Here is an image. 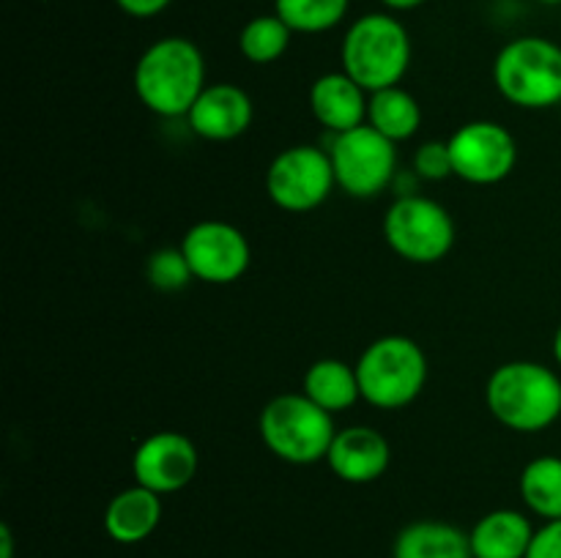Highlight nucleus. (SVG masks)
<instances>
[{
    "instance_id": "f257e3e1",
    "label": "nucleus",
    "mask_w": 561,
    "mask_h": 558,
    "mask_svg": "<svg viewBox=\"0 0 561 558\" xmlns=\"http://www.w3.org/2000/svg\"><path fill=\"white\" fill-rule=\"evenodd\" d=\"M137 98L159 118H186L206 91V60L201 47L184 36H164L146 47L131 74Z\"/></svg>"
},
{
    "instance_id": "4468645a",
    "label": "nucleus",
    "mask_w": 561,
    "mask_h": 558,
    "mask_svg": "<svg viewBox=\"0 0 561 558\" xmlns=\"http://www.w3.org/2000/svg\"><path fill=\"white\" fill-rule=\"evenodd\" d=\"M392 460L389 441L367 425L343 427L329 446L327 463L340 481L348 485H370L381 479Z\"/></svg>"
},
{
    "instance_id": "b1692460",
    "label": "nucleus",
    "mask_w": 561,
    "mask_h": 558,
    "mask_svg": "<svg viewBox=\"0 0 561 558\" xmlns=\"http://www.w3.org/2000/svg\"><path fill=\"white\" fill-rule=\"evenodd\" d=\"M146 279L157 290H164V293H173V290L186 288V284L195 279L190 263H186L181 246H164V249H157L148 255L146 260Z\"/></svg>"
},
{
    "instance_id": "7ed1b4c3",
    "label": "nucleus",
    "mask_w": 561,
    "mask_h": 558,
    "mask_svg": "<svg viewBox=\"0 0 561 558\" xmlns=\"http://www.w3.org/2000/svg\"><path fill=\"white\" fill-rule=\"evenodd\" d=\"M340 66L367 93L400 85L411 66V36L389 11H370L351 22L340 44Z\"/></svg>"
},
{
    "instance_id": "cd10ccee",
    "label": "nucleus",
    "mask_w": 561,
    "mask_h": 558,
    "mask_svg": "<svg viewBox=\"0 0 561 558\" xmlns=\"http://www.w3.org/2000/svg\"><path fill=\"white\" fill-rule=\"evenodd\" d=\"M383 5H387L389 11H411V9H420L422 3H427V0H381Z\"/></svg>"
},
{
    "instance_id": "393cba45",
    "label": "nucleus",
    "mask_w": 561,
    "mask_h": 558,
    "mask_svg": "<svg viewBox=\"0 0 561 558\" xmlns=\"http://www.w3.org/2000/svg\"><path fill=\"white\" fill-rule=\"evenodd\" d=\"M414 170L416 175L425 181H444L449 178V175H455L449 142H438V140L422 142L414 153Z\"/></svg>"
},
{
    "instance_id": "5701e85b",
    "label": "nucleus",
    "mask_w": 561,
    "mask_h": 558,
    "mask_svg": "<svg viewBox=\"0 0 561 558\" xmlns=\"http://www.w3.org/2000/svg\"><path fill=\"white\" fill-rule=\"evenodd\" d=\"M351 0H274V14L294 33H327L348 14Z\"/></svg>"
},
{
    "instance_id": "bb28decb",
    "label": "nucleus",
    "mask_w": 561,
    "mask_h": 558,
    "mask_svg": "<svg viewBox=\"0 0 561 558\" xmlns=\"http://www.w3.org/2000/svg\"><path fill=\"white\" fill-rule=\"evenodd\" d=\"M115 3L124 14L135 16V20H151V16L162 14L173 0H115Z\"/></svg>"
},
{
    "instance_id": "7c9ffc66",
    "label": "nucleus",
    "mask_w": 561,
    "mask_h": 558,
    "mask_svg": "<svg viewBox=\"0 0 561 558\" xmlns=\"http://www.w3.org/2000/svg\"><path fill=\"white\" fill-rule=\"evenodd\" d=\"M537 3H542V5H561V0H537Z\"/></svg>"
},
{
    "instance_id": "6e6552de",
    "label": "nucleus",
    "mask_w": 561,
    "mask_h": 558,
    "mask_svg": "<svg viewBox=\"0 0 561 558\" xmlns=\"http://www.w3.org/2000/svg\"><path fill=\"white\" fill-rule=\"evenodd\" d=\"M394 146L398 142L378 135L370 124L334 135L329 156H332L334 181L340 189L356 200H370L381 195L392 184L394 170H398Z\"/></svg>"
},
{
    "instance_id": "f8f14e48",
    "label": "nucleus",
    "mask_w": 561,
    "mask_h": 558,
    "mask_svg": "<svg viewBox=\"0 0 561 558\" xmlns=\"http://www.w3.org/2000/svg\"><path fill=\"white\" fill-rule=\"evenodd\" d=\"M197 468H201V454H197L195 441L175 430L151 432L137 443L131 454L135 481L159 496L184 490L197 476Z\"/></svg>"
},
{
    "instance_id": "9d476101",
    "label": "nucleus",
    "mask_w": 561,
    "mask_h": 558,
    "mask_svg": "<svg viewBox=\"0 0 561 558\" xmlns=\"http://www.w3.org/2000/svg\"><path fill=\"white\" fill-rule=\"evenodd\" d=\"M181 252L195 279L206 284L239 282L252 263L247 235L236 224L219 222V219L192 224L181 239Z\"/></svg>"
},
{
    "instance_id": "9b49d317",
    "label": "nucleus",
    "mask_w": 561,
    "mask_h": 558,
    "mask_svg": "<svg viewBox=\"0 0 561 558\" xmlns=\"http://www.w3.org/2000/svg\"><path fill=\"white\" fill-rule=\"evenodd\" d=\"M449 153L458 178L474 186H493L507 178L518 162L515 137L496 120H471L449 137Z\"/></svg>"
},
{
    "instance_id": "a211bd4d",
    "label": "nucleus",
    "mask_w": 561,
    "mask_h": 558,
    "mask_svg": "<svg viewBox=\"0 0 561 558\" xmlns=\"http://www.w3.org/2000/svg\"><path fill=\"white\" fill-rule=\"evenodd\" d=\"M392 558H474L469 534L444 520H416L398 534Z\"/></svg>"
},
{
    "instance_id": "aec40b11",
    "label": "nucleus",
    "mask_w": 561,
    "mask_h": 558,
    "mask_svg": "<svg viewBox=\"0 0 561 558\" xmlns=\"http://www.w3.org/2000/svg\"><path fill=\"white\" fill-rule=\"evenodd\" d=\"M367 124L392 142L411 140L420 131L422 107L405 88H383V91L370 93V102H367Z\"/></svg>"
},
{
    "instance_id": "423d86ee",
    "label": "nucleus",
    "mask_w": 561,
    "mask_h": 558,
    "mask_svg": "<svg viewBox=\"0 0 561 558\" xmlns=\"http://www.w3.org/2000/svg\"><path fill=\"white\" fill-rule=\"evenodd\" d=\"M257 430L263 446L290 465H312L327 460L329 446L337 435L332 414L318 408L305 392L268 399L257 419Z\"/></svg>"
},
{
    "instance_id": "2eb2a0df",
    "label": "nucleus",
    "mask_w": 561,
    "mask_h": 558,
    "mask_svg": "<svg viewBox=\"0 0 561 558\" xmlns=\"http://www.w3.org/2000/svg\"><path fill=\"white\" fill-rule=\"evenodd\" d=\"M367 102L370 93L351 80L343 69L321 74L310 88V109L318 124L332 135L356 129L367 124Z\"/></svg>"
},
{
    "instance_id": "39448f33",
    "label": "nucleus",
    "mask_w": 561,
    "mask_h": 558,
    "mask_svg": "<svg viewBox=\"0 0 561 558\" xmlns=\"http://www.w3.org/2000/svg\"><path fill=\"white\" fill-rule=\"evenodd\" d=\"M493 85L520 109H551L561 104V47L551 38L520 36L499 49Z\"/></svg>"
},
{
    "instance_id": "c85d7f7f",
    "label": "nucleus",
    "mask_w": 561,
    "mask_h": 558,
    "mask_svg": "<svg viewBox=\"0 0 561 558\" xmlns=\"http://www.w3.org/2000/svg\"><path fill=\"white\" fill-rule=\"evenodd\" d=\"M14 556V539H11V528L3 525L0 528V558H11Z\"/></svg>"
},
{
    "instance_id": "4be33fe9",
    "label": "nucleus",
    "mask_w": 561,
    "mask_h": 558,
    "mask_svg": "<svg viewBox=\"0 0 561 558\" xmlns=\"http://www.w3.org/2000/svg\"><path fill=\"white\" fill-rule=\"evenodd\" d=\"M290 36H294V31H290L277 14L252 16V20L241 27L239 49L250 63L266 66L288 53Z\"/></svg>"
},
{
    "instance_id": "ddd939ff",
    "label": "nucleus",
    "mask_w": 561,
    "mask_h": 558,
    "mask_svg": "<svg viewBox=\"0 0 561 558\" xmlns=\"http://www.w3.org/2000/svg\"><path fill=\"white\" fill-rule=\"evenodd\" d=\"M255 118V107L244 88L233 82L206 85V91L192 104L190 129L208 142H230L244 135Z\"/></svg>"
},
{
    "instance_id": "c756f323",
    "label": "nucleus",
    "mask_w": 561,
    "mask_h": 558,
    "mask_svg": "<svg viewBox=\"0 0 561 558\" xmlns=\"http://www.w3.org/2000/svg\"><path fill=\"white\" fill-rule=\"evenodd\" d=\"M553 359H557V364L561 367V323H559L557 334H553Z\"/></svg>"
},
{
    "instance_id": "0eeeda50",
    "label": "nucleus",
    "mask_w": 561,
    "mask_h": 558,
    "mask_svg": "<svg viewBox=\"0 0 561 558\" xmlns=\"http://www.w3.org/2000/svg\"><path fill=\"white\" fill-rule=\"evenodd\" d=\"M383 239L389 249L416 266L444 260L455 244V222L438 200L403 195L383 213Z\"/></svg>"
},
{
    "instance_id": "6ab92c4d",
    "label": "nucleus",
    "mask_w": 561,
    "mask_h": 558,
    "mask_svg": "<svg viewBox=\"0 0 561 558\" xmlns=\"http://www.w3.org/2000/svg\"><path fill=\"white\" fill-rule=\"evenodd\" d=\"M301 392L327 414H343L362 399L356 364L343 359H318L307 367Z\"/></svg>"
},
{
    "instance_id": "a878e982",
    "label": "nucleus",
    "mask_w": 561,
    "mask_h": 558,
    "mask_svg": "<svg viewBox=\"0 0 561 558\" xmlns=\"http://www.w3.org/2000/svg\"><path fill=\"white\" fill-rule=\"evenodd\" d=\"M526 558H561V520H546L535 531Z\"/></svg>"
},
{
    "instance_id": "f03ea898",
    "label": "nucleus",
    "mask_w": 561,
    "mask_h": 558,
    "mask_svg": "<svg viewBox=\"0 0 561 558\" xmlns=\"http://www.w3.org/2000/svg\"><path fill=\"white\" fill-rule=\"evenodd\" d=\"M485 403L510 430H548L561 419V377L540 361H507L488 377Z\"/></svg>"
},
{
    "instance_id": "f3484780",
    "label": "nucleus",
    "mask_w": 561,
    "mask_h": 558,
    "mask_svg": "<svg viewBox=\"0 0 561 558\" xmlns=\"http://www.w3.org/2000/svg\"><path fill=\"white\" fill-rule=\"evenodd\" d=\"M535 525L518 509H493L469 531L474 558H526Z\"/></svg>"
},
{
    "instance_id": "412c9836",
    "label": "nucleus",
    "mask_w": 561,
    "mask_h": 558,
    "mask_svg": "<svg viewBox=\"0 0 561 558\" xmlns=\"http://www.w3.org/2000/svg\"><path fill=\"white\" fill-rule=\"evenodd\" d=\"M518 490L531 514L542 520H561V457L542 454L526 463Z\"/></svg>"
},
{
    "instance_id": "20e7f679",
    "label": "nucleus",
    "mask_w": 561,
    "mask_h": 558,
    "mask_svg": "<svg viewBox=\"0 0 561 558\" xmlns=\"http://www.w3.org/2000/svg\"><path fill=\"white\" fill-rule=\"evenodd\" d=\"M362 399L373 408L398 410L414 403L427 381V356L403 334L378 337L356 359Z\"/></svg>"
},
{
    "instance_id": "1a4fd4ad",
    "label": "nucleus",
    "mask_w": 561,
    "mask_h": 558,
    "mask_svg": "<svg viewBox=\"0 0 561 558\" xmlns=\"http://www.w3.org/2000/svg\"><path fill=\"white\" fill-rule=\"evenodd\" d=\"M334 167L329 151L318 146H290L272 159L266 170V191L277 208L288 213L316 211L329 200Z\"/></svg>"
},
{
    "instance_id": "dca6fc26",
    "label": "nucleus",
    "mask_w": 561,
    "mask_h": 558,
    "mask_svg": "<svg viewBox=\"0 0 561 558\" xmlns=\"http://www.w3.org/2000/svg\"><path fill=\"white\" fill-rule=\"evenodd\" d=\"M162 523V496L142 485L115 492L104 509V531L118 545H137L148 539Z\"/></svg>"
}]
</instances>
